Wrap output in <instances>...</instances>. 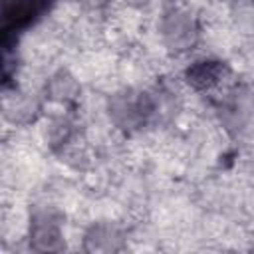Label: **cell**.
<instances>
[{
	"instance_id": "3957f363",
	"label": "cell",
	"mask_w": 254,
	"mask_h": 254,
	"mask_svg": "<svg viewBox=\"0 0 254 254\" xmlns=\"http://www.w3.org/2000/svg\"><path fill=\"white\" fill-rule=\"evenodd\" d=\"M119 232L115 226H109V224H101V226H95L91 230V234L87 236L89 242H93L91 248L95 250H113L117 248V242H119Z\"/></svg>"
},
{
	"instance_id": "6da1fadb",
	"label": "cell",
	"mask_w": 254,
	"mask_h": 254,
	"mask_svg": "<svg viewBox=\"0 0 254 254\" xmlns=\"http://www.w3.org/2000/svg\"><path fill=\"white\" fill-rule=\"evenodd\" d=\"M163 40L173 50H187L196 40V24L194 18L185 10H171L165 14L161 24Z\"/></svg>"
},
{
	"instance_id": "7a4b0ae2",
	"label": "cell",
	"mask_w": 254,
	"mask_h": 254,
	"mask_svg": "<svg viewBox=\"0 0 254 254\" xmlns=\"http://www.w3.org/2000/svg\"><path fill=\"white\" fill-rule=\"evenodd\" d=\"M222 77V67L216 62H198L189 69V81L196 87H212Z\"/></svg>"
},
{
	"instance_id": "277c9868",
	"label": "cell",
	"mask_w": 254,
	"mask_h": 254,
	"mask_svg": "<svg viewBox=\"0 0 254 254\" xmlns=\"http://www.w3.org/2000/svg\"><path fill=\"white\" fill-rule=\"evenodd\" d=\"M77 91V85L73 81V77H69L67 73H56L50 81V93L54 99H60V101H67L73 97V93Z\"/></svg>"
}]
</instances>
